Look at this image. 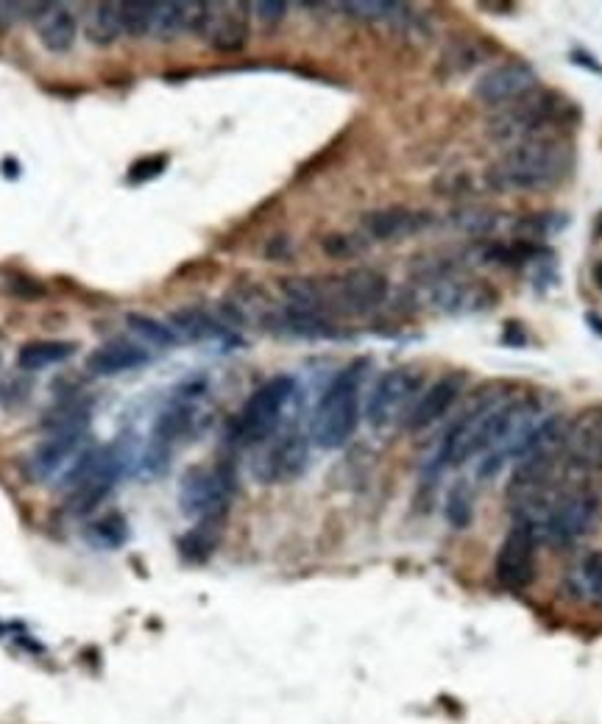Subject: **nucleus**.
<instances>
[{"label": "nucleus", "instance_id": "obj_1", "mask_svg": "<svg viewBox=\"0 0 602 724\" xmlns=\"http://www.w3.org/2000/svg\"><path fill=\"white\" fill-rule=\"evenodd\" d=\"M575 168V148L561 134H538L511 145L488 179L499 190L538 193L558 187Z\"/></svg>", "mask_w": 602, "mask_h": 724}, {"label": "nucleus", "instance_id": "obj_2", "mask_svg": "<svg viewBox=\"0 0 602 724\" xmlns=\"http://www.w3.org/2000/svg\"><path fill=\"white\" fill-rule=\"evenodd\" d=\"M580 112L577 106L552 90L530 92L527 98L505 106L491 120V137L508 148L538 134H561L563 126H572Z\"/></svg>", "mask_w": 602, "mask_h": 724}, {"label": "nucleus", "instance_id": "obj_3", "mask_svg": "<svg viewBox=\"0 0 602 724\" xmlns=\"http://www.w3.org/2000/svg\"><path fill=\"white\" fill-rule=\"evenodd\" d=\"M360 368H346L324 390L310 421V440L324 452L343 449L360 424Z\"/></svg>", "mask_w": 602, "mask_h": 724}, {"label": "nucleus", "instance_id": "obj_4", "mask_svg": "<svg viewBox=\"0 0 602 724\" xmlns=\"http://www.w3.org/2000/svg\"><path fill=\"white\" fill-rule=\"evenodd\" d=\"M293 393H296V382L290 376H274L271 382L254 390L249 401L243 404V410L237 413L232 438L240 446H262L265 440L274 438L282 429Z\"/></svg>", "mask_w": 602, "mask_h": 724}, {"label": "nucleus", "instance_id": "obj_5", "mask_svg": "<svg viewBox=\"0 0 602 724\" xmlns=\"http://www.w3.org/2000/svg\"><path fill=\"white\" fill-rule=\"evenodd\" d=\"M388 276L374 268H354L332 282H313V312L335 310L343 315H368L385 304Z\"/></svg>", "mask_w": 602, "mask_h": 724}, {"label": "nucleus", "instance_id": "obj_6", "mask_svg": "<svg viewBox=\"0 0 602 724\" xmlns=\"http://www.w3.org/2000/svg\"><path fill=\"white\" fill-rule=\"evenodd\" d=\"M235 493V477L226 468H190L179 485V507L198 524H221Z\"/></svg>", "mask_w": 602, "mask_h": 724}, {"label": "nucleus", "instance_id": "obj_7", "mask_svg": "<svg viewBox=\"0 0 602 724\" xmlns=\"http://www.w3.org/2000/svg\"><path fill=\"white\" fill-rule=\"evenodd\" d=\"M597 518H600V499L594 493L583 491V488L563 491L555 496V502L544 513L536 532L552 546L566 549V546L583 541L594 530Z\"/></svg>", "mask_w": 602, "mask_h": 724}, {"label": "nucleus", "instance_id": "obj_8", "mask_svg": "<svg viewBox=\"0 0 602 724\" xmlns=\"http://www.w3.org/2000/svg\"><path fill=\"white\" fill-rule=\"evenodd\" d=\"M310 466V440L299 429H279L274 438L265 440L260 452L251 460V477L262 485H285L296 479Z\"/></svg>", "mask_w": 602, "mask_h": 724}, {"label": "nucleus", "instance_id": "obj_9", "mask_svg": "<svg viewBox=\"0 0 602 724\" xmlns=\"http://www.w3.org/2000/svg\"><path fill=\"white\" fill-rule=\"evenodd\" d=\"M421 374L413 368H391L377 379L366 404V418L374 429L405 424L407 413L419 401Z\"/></svg>", "mask_w": 602, "mask_h": 724}, {"label": "nucleus", "instance_id": "obj_10", "mask_svg": "<svg viewBox=\"0 0 602 724\" xmlns=\"http://www.w3.org/2000/svg\"><path fill=\"white\" fill-rule=\"evenodd\" d=\"M536 546V527H530L527 521H513L508 535L499 543L494 563V577L505 591H524L536 580Z\"/></svg>", "mask_w": 602, "mask_h": 724}, {"label": "nucleus", "instance_id": "obj_11", "mask_svg": "<svg viewBox=\"0 0 602 724\" xmlns=\"http://www.w3.org/2000/svg\"><path fill=\"white\" fill-rule=\"evenodd\" d=\"M536 87V67L527 65L522 59H513V62H502V65L485 70L483 76L474 81V95L480 104L505 109V106L527 98L530 92H536Z\"/></svg>", "mask_w": 602, "mask_h": 724}, {"label": "nucleus", "instance_id": "obj_12", "mask_svg": "<svg viewBox=\"0 0 602 724\" xmlns=\"http://www.w3.org/2000/svg\"><path fill=\"white\" fill-rule=\"evenodd\" d=\"M499 293L480 279H458L455 273L435 282L430 290V304L446 315H477L497 307Z\"/></svg>", "mask_w": 602, "mask_h": 724}, {"label": "nucleus", "instance_id": "obj_13", "mask_svg": "<svg viewBox=\"0 0 602 724\" xmlns=\"http://www.w3.org/2000/svg\"><path fill=\"white\" fill-rule=\"evenodd\" d=\"M463 382H466V379L460 374H446L441 376V379H435L430 388L421 393L419 401L413 404V410L407 413L405 418L407 432H421V429L438 424V421L455 407V401L460 399Z\"/></svg>", "mask_w": 602, "mask_h": 724}, {"label": "nucleus", "instance_id": "obj_14", "mask_svg": "<svg viewBox=\"0 0 602 724\" xmlns=\"http://www.w3.org/2000/svg\"><path fill=\"white\" fill-rule=\"evenodd\" d=\"M432 223L430 212L407 207H385L374 209L363 218V229L371 240L377 243H399L407 237H416Z\"/></svg>", "mask_w": 602, "mask_h": 724}, {"label": "nucleus", "instance_id": "obj_15", "mask_svg": "<svg viewBox=\"0 0 602 724\" xmlns=\"http://www.w3.org/2000/svg\"><path fill=\"white\" fill-rule=\"evenodd\" d=\"M81 438H84V429L53 432L51 438L42 440L40 446L31 452V457H28V474L40 482V479L56 477L62 468L67 471L81 454Z\"/></svg>", "mask_w": 602, "mask_h": 724}, {"label": "nucleus", "instance_id": "obj_16", "mask_svg": "<svg viewBox=\"0 0 602 724\" xmlns=\"http://www.w3.org/2000/svg\"><path fill=\"white\" fill-rule=\"evenodd\" d=\"M563 452L569 454L575 466H602V407L586 410L575 424H569Z\"/></svg>", "mask_w": 602, "mask_h": 724}, {"label": "nucleus", "instance_id": "obj_17", "mask_svg": "<svg viewBox=\"0 0 602 724\" xmlns=\"http://www.w3.org/2000/svg\"><path fill=\"white\" fill-rule=\"evenodd\" d=\"M210 9V6H207ZM246 6H221V12H207L201 31L207 34L210 45L221 53H237L249 42V20H246Z\"/></svg>", "mask_w": 602, "mask_h": 724}, {"label": "nucleus", "instance_id": "obj_18", "mask_svg": "<svg viewBox=\"0 0 602 724\" xmlns=\"http://www.w3.org/2000/svg\"><path fill=\"white\" fill-rule=\"evenodd\" d=\"M148 360H151V354L145 351V346L134 343V340L115 337V340H106L98 349L90 351L87 371H90L92 376H118L126 374V371L143 368Z\"/></svg>", "mask_w": 602, "mask_h": 724}, {"label": "nucleus", "instance_id": "obj_19", "mask_svg": "<svg viewBox=\"0 0 602 724\" xmlns=\"http://www.w3.org/2000/svg\"><path fill=\"white\" fill-rule=\"evenodd\" d=\"M76 351H79V343H73V340H31L17 351V368L23 374L45 371L51 365L67 362Z\"/></svg>", "mask_w": 602, "mask_h": 724}, {"label": "nucleus", "instance_id": "obj_20", "mask_svg": "<svg viewBox=\"0 0 602 724\" xmlns=\"http://www.w3.org/2000/svg\"><path fill=\"white\" fill-rule=\"evenodd\" d=\"M76 37H79V23H76L70 9L51 6V12L42 14L40 42L45 45V51L67 53L76 45Z\"/></svg>", "mask_w": 602, "mask_h": 724}, {"label": "nucleus", "instance_id": "obj_21", "mask_svg": "<svg viewBox=\"0 0 602 724\" xmlns=\"http://www.w3.org/2000/svg\"><path fill=\"white\" fill-rule=\"evenodd\" d=\"M157 6L151 0H129V3H118L120 12V31L129 37L140 39L148 37L157 23Z\"/></svg>", "mask_w": 602, "mask_h": 724}, {"label": "nucleus", "instance_id": "obj_22", "mask_svg": "<svg viewBox=\"0 0 602 724\" xmlns=\"http://www.w3.org/2000/svg\"><path fill=\"white\" fill-rule=\"evenodd\" d=\"M87 541L98 549H120L129 541V521L120 513H106L87 527Z\"/></svg>", "mask_w": 602, "mask_h": 724}, {"label": "nucleus", "instance_id": "obj_23", "mask_svg": "<svg viewBox=\"0 0 602 724\" xmlns=\"http://www.w3.org/2000/svg\"><path fill=\"white\" fill-rule=\"evenodd\" d=\"M572 585L583 599L594 602L597 608H602V555L600 552H591L589 557L580 560V566L572 574Z\"/></svg>", "mask_w": 602, "mask_h": 724}, {"label": "nucleus", "instance_id": "obj_24", "mask_svg": "<svg viewBox=\"0 0 602 724\" xmlns=\"http://www.w3.org/2000/svg\"><path fill=\"white\" fill-rule=\"evenodd\" d=\"M120 34L118 3H98L87 20V37L95 45H112Z\"/></svg>", "mask_w": 602, "mask_h": 724}, {"label": "nucleus", "instance_id": "obj_25", "mask_svg": "<svg viewBox=\"0 0 602 724\" xmlns=\"http://www.w3.org/2000/svg\"><path fill=\"white\" fill-rule=\"evenodd\" d=\"M218 524H196V530H190L179 541V552L184 555V560L190 563H204L207 557L215 552L218 546V532H215Z\"/></svg>", "mask_w": 602, "mask_h": 724}, {"label": "nucleus", "instance_id": "obj_26", "mask_svg": "<svg viewBox=\"0 0 602 724\" xmlns=\"http://www.w3.org/2000/svg\"><path fill=\"white\" fill-rule=\"evenodd\" d=\"M488 59V48H485L483 42H477V39H458L452 48H446L444 53V62L446 65H452L455 73H469L474 67L480 65Z\"/></svg>", "mask_w": 602, "mask_h": 724}, {"label": "nucleus", "instance_id": "obj_27", "mask_svg": "<svg viewBox=\"0 0 602 724\" xmlns=\"http://www.w3.org/2000/svg\"><path fill=\"white\" fill-rule=\"evenodd\" d=\"M126 324L131 326V332H137V337H140L143 343H151V346H159V349L176 346V332H173L171 326L159 324V321L148 318V315L131 312L129 318H126Z\"/></svg>", "mask_w": 602, "mask_h": 724}, {"label": "nucleus", "instance_id": "obj_28", "mask_svg": "<svg viewBox=\"0 0 602 724\" xmlns=\"http://www.w3.org/2000/svg\"><path fill=\"white\" fill-rule=\"evenodd\" d=\"M472 518H474L472 493H469V488H466L463 482H458V485L449 491V496H446V521H449L452 527L463 530V527L472 524Z\"/></svg>", "mask_w": 602, "mask_h": 724}, {"label": "nucleus", "instance_id": "obj_29", "mask_svg": "<svg viewBox=\"0 0 602 724\" xmlns=\"http://www.w3.org/2000/svg\"><path fill=\"white\" fill-rule=\"evenodd\" d=\"M31 379L26 374H12V376H3L0 379V407L3 410H17V407H23L28 399H31Z\"/></svg>", "mask_w": 602, "mask_h": 724}, {"label": "nucleus", "instance_id": "obj_30", "mask_svg": "<svg viewBox=\"0 0 602 724\" xmlns=\"http://www.w3.org/2000/svg\"><path fill=\"white\" fill-rule=\"evenodd\" d=\"M173 321H176V326H179V329H182L187 337L218 335V326L212 324V321L207 318V315H204V312H196V310L179 312V315H173Z\"/></svg>", "mask_w": 602, "mask_h": 724}, {"label": "nucleus", "instance_id": "obj_31", "mask_svg": "<svg viewBox=\"0 0 602 724\" xmlns=\"http://www.w3.org/2000/svg\"><path fill=\"white\" fill-rule=\"evenodd\" d=\"M165 168H168V156L165 154L145 156V159H137L129 168V181L131 184H145V181L157 179Z\"/></svg>", "mask_w": 602, "mask_h": 724}, {"label": "nucleus", "instance_id": "obj_32", "mask_svg": "<svg viewBox=\"0 0 602 724\" xmlns=\"http://www.w3.org/2000/svg\"><path fill=\"white\" fill-rule=\"evenodd\" d=\"M343 9H349V14L357 17H368V20H382V17H391L402 6L399 3H382V0H354V3H343Z\"/></svg>", "mask_w": 602, "mask_h": 724}, {"label": "nucleus", "instance_id": "obj_33", "mask_svg": "<svg viewBox=\"0 0 602 724\" xmlns=\"http://www.w3.org/2000/svg\"><path fill=\"white\" fill-rule=\"evenodd\" d=\"M324 248H327V254H332L335 259H346L352 257L357 248H363L360 243H354L349 234H332L324 240Z\"/></svg>", "mask_w": 602, "mask_h": 724}, {"label": "nucleus", "instance_id": "obj_34", "mask_svg": "<svg viewBox=\"0 0 602 724\" xmlns=\"http://www.w3.org/2000/svg\"><path fill=\"white\" fill-rule=\"evenodd\" d=\"M254 9H257V17H260L262 23H279V20H285V14H288V3H282V0H262V3H254Z\"/></svg>", "mask_w": 602, "mask_h": 724}, {"label": "nucleus", "instance_id": "obj_35", "mask_svg": "<svg viewBox=\"0 0 602 724\" xmlns=\"http://www.w3.org/2000/svg\"><path fill=\"white\" fill-rule=\"evenodd\" d=\"M9 290H12L14 296H23V298H31V296H40L42 287L37 282H31L26 276H14L12 282H9Z\"/></svg>", "mask_w": 602, "mask_h": 724}, {"label": "nucleus", "instance_id": "obj_36", "mask_svg": "<svg viewBox=\"0 0 602 724\" xmlns=\"http://www.w3.org/2000/svg\"><path fill=\"white\" fill-rule=\"evenodd\" d=\"M569 59H572V62H575L577 67H583V70H591V73H597V76H602V65H600V62H597V59H594V56H591V53L575 51V53H572V56H569Z\"/></svg>", "mask_w": 602, "mask_h": 724}, {"label": "nucleus", "instance_id": "obj_37", "mask_svg": "<svg viewBox=\"0 0 602 724\" xmlns=\"http://www.w3.org/2000/svg\"><path fill=\"white\" fill-rule=\"evenodd\" d=\"M594 285L602 290V262H597V265H594Z\"/></svg>", "mask_w": 602, "mask_h": 724}, {"label": "nucleus", "instance_id": "obj_38", "mask_svg": "<svg viewBox=\"0 0 602 724\" xmlns=\"http://www.w3.org/2000/svg\"><path fill=\"white\" fill-rule=\"evenodd\" d=\"M586 321H589V324L594 326V329H597V332H600V335H602V321H600V318H597V315H586Z\"/></svg>", "mask_w": 602, "mask_h": 724}, {"label": "nucleus", "instance_id": "obj_39", "mask_svg": "<svg viewBox=\"0 0 602 724\" xmlns=\"http://www.w3.org/2000/svg\"><path fill=\"white\" fill-rule=\"evenodd\" d=\"M0 9H3V3H0ZM3 14L6 12H0V31H3Z\"/></svg>", "mask_w": 602, "mask_h": 724}]
</instances>
